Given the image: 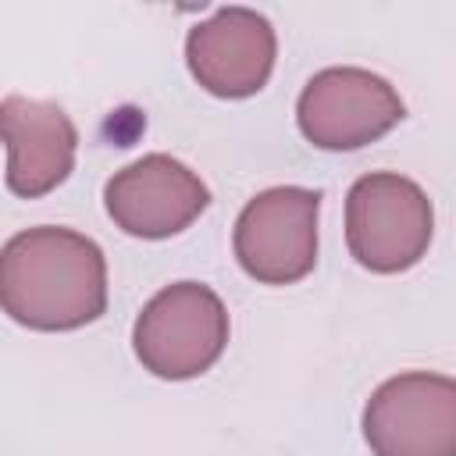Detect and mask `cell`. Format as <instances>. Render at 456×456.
<instances>
[{"mask_svg":"<svg viewBox=\"0 0 456 456\" xmlns=\"http://www.w3.org/2000/svg\"><path fill=\"white\" fill-rule=\"evenodd\" d=\"M103 203L121 232L135 239H167L185 232L207 210L210 189L189 164L167 153H146L114 171Z\"/></svg>","mask_w":456,"mask_h":456,"instance_id":"8","label":"cell"},{"mask_svg":"<svg viewBox=\"0 0 456 456\" xmlns=\"http://www.w3.org/2000/svg\"><path fill=\"white\" fill-rule=\"evenodd\" d=\"M4 314L32 331H75L107 310L103 249L57 224L11 235L0 253Z\"/></svg>","mask_w":456,"mask_h":456,"instance_id":"1","label":"cell"},{"mask_svg":"<svg viewBox=\"0 0 456 456\" xmlns=\"http://www.w3.org/2000/svg\"><path fill=\"white\" fill-rule=\"evenodd\" d=\"M435 232L428 192L399 171H370L346 196V246L353 260L374 274L413 267Z\"/></svg>","mask_w":456,"mask_h":456,"instance_id":"2","label":"cell"},{"mask_svg":"<svg viewBox=\"0 0 456 456\" xmlns=\"http://www.w3.org/2000/svg\"><path fill=\"white\" fill-rule=\"evenodd\" d=\"M0 125L7 146V189L14 196H46L71 175L78 132L64 107L11 93L0 103Z\"/></svg>","mask_w":456,"mask_h":456,"instance_id":"9","label":"cell"},{"mask_svg":"<svg viewBox=\"0 0 456 456\" xmlns=\"http://www.w3.org/2000/svg\"><path fill=\"white\" fill-rule=\"evenodd\" d=\"M374 456H456V378L406 370L381 381L363 406Z\"/></svg>","mask_w":456,"mask_h":456,"instance_id":"5","label":"cell"},{"mask_svg":"<svg viewBox=\"0 0 456 456\" xmlns=\"http://www.w3.org/2000/svg\"><path fill=\"white\" fill-rule=\"evenodd\" d=\"M321 192L274 185L256 192L235 221V260L260 285H292L317 264Z\"/></svg>","mask_w":456,"mask_h":456,"instance_id":"4","label":"cell"},{"mask_svg":"<svg viewBox=\"0 0 456 456\" xmlns=\"http://www.w3.org/2000/svg\"><path fill=\"white\" fill-rule=\"evenodd\" d=\"M228 346V310L210 285H164L135 317L132 349L139 363L164 378L185 381L210 370Z\"/></svg>","mask_w":456,"mask_h":456,"instance_id":"3","label":"cell"},{"mask_svg":"<svg viewBox=\"0 0 456 456\" xmlns=\"http://www.w3.org/2000/svg\"><path fill=\"white\" fill-rule=\"evenodd\" d=\"M406 118L395 86L367 68H324L317 71L299 100L296 121L306 142L321 150H360Z\"/></svg>","mask_w":456,"mask_h":456,"instance_id":"6","label":"cell"},{"mask_svg":"<svg viewBox=\"0 0 456 456\" xmlns=\"http://www.w3.org/2000/svg\"><path fill=\"white\" fill-rule=\"evenodd\" d=\"M278 57L271 21L253 7H221L185 36L192 78L221 100H242L267 86Z\"/></svg>","mask_w":456,"mask_h":456,"instance_id":"7","label":"cell"}]
</instances>
